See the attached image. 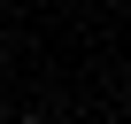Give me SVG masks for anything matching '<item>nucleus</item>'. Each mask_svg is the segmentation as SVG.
Here are the masks:
<instances>
[{
  "instance_id": "obj_1",
  "label": "nucleus",
  "mask_w": 131,
  "mask_h": 124,
  "mask_svg": "<svg viewBox=\"0 0 131 124\" xmlns=\"http://www.w3.org/2000/svg\"><path fill=\"white\" fill-rule=\"evenodd\" d=\"M23 124H39V116H23Z\"/></svg>"
}]
</instances>
